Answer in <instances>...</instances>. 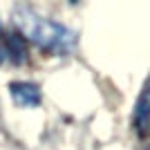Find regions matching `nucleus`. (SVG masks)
Returning a JSON list of instances; mask_svg holds the SVG:
<instances>
[{"label":"nucleus","instance_id":"7ed1b4c3","mask_svg":"<svg viewBox=\"0 0 150 150\" xmlns=\"http://www.w3.org/2000/svg\"><path fill=\"white\" fill-rule=\"evenodd\" d=\"M9 94H11V99L20 108H34V105L40 103V90H38L36 83L16 81V83L9 85Z\"/></svg>","mask_w":150,"mask_h":150},{"label":"nucleus","instance_id":"f257e3e1","mask_svg":"<svg viewBox=\"0 0 150 150\" xmlns=\"http://www.w3.org/2000/svg\"><path fill=\"white\" fill-rule=\"evenodd\" d=\"M11 20H13V25H16V31L23 36V40H29V43L38 45L40 50L50 52V54L63 56L76 43L74 34L67 27H63L58 23H54V20L45 18V16L36 13L29 7H23V5L13 7Z\"/></svg>","mask_w":150,"mask_h":150},{"label":"nucleus","instance_id":"20e7f679","mask_svg":"<svg viewBox=\"0 0 150 150\" xmlns=\"http://www.w3.org/2000/svg\"><path fill=\"white\" fill-rule=\"evenodd\" d=\"M148 123H150V83L144 88L137 105H134V128L139 132H146Z\"/></svg>","mask_w":150,"mask_h":150},{"label":"nucleus","instance_id":"f03ea898","mask_svg":"<svg viewBox=\"0 0 150 150\" xmlns=\"http://www.w3.org/2000/svg\"><path fill=\"white\" fill-rule=\"evenodd\" d=\"M27 61V47L20 34H11L0 27V63L20 65Z\"/></svg>","mask_w":150,"mask_h":150}]
</instances>
